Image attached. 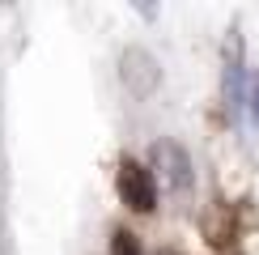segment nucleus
<instances>
[{"mask_svg":"<svg viewBox=\"0 0 259 255\" xmlns=\"http://www.w3.org/2000/svg\"><path fill=\"white\" fill-rule=\"evenodd\" d=\"M149 175H153L157 191L187 196L191 191V157H187V149L175 145V141H157L153 153H149Z\"/></svg>","mask_w":259,"mask_h":255,"instance_id":"nucleus-1","label":"nucleus"},{"mask_svg":"<svg viewBox=\"0 0 259 255\" xmlns=\"http://www.w3.org/2000/svg\"><path fill=\"white\" fill-rule=\"evenodd\" d=\"M111 247H115V255H136V242H132V234H115V238H111Z\"/></svg>","mask_w":259,"mask_h":255,"instance_id":"nucleus-5","label":"nucleus"},{"mask_svg":"<svg viewBox=\"0 0 259 255\" xmlns=\"http://www.w3.org/2000/svg\"><path fill=\"white\" fill-rule=\"evenodd\" d=\"M115 183H119V196H123V204L132 212H153L157 208V183H153V175H149V166L123 157Z\"/></svg>","mask_w":259,"mask_h":255,"instance_id":"nucleus-3","label":"nucleus"},{"mask_svg":"<svg viewBox=\"0 0 259 255\" xmlns=\"http://www.w3.org/2000/svg\"><path fill=\"white\" fill-rule=\"evenodd\" d=\"M166 255H170V251H166Z\"/></svg>","mask_w":259,"mask_h":255,"instance_id":"nucleus-7","label":"nucleus"},{"mask_svg":"<svg viewBox=\"0 0 259 255\" xmlns=\"http://www.w3.org/2000/svg\"><path fill=\"white\" fill-rule=\"evenodd\" d=\"M119 81L127 85V94H136V98H149V94L161 85V64L153 51L145 47H127L119 56Z\"/></svg>","mask_w":259,"mask_h":255,"instance_id":"nucleus-2","label":"nucleus"},{"mask_svg":"<svg viewBox=\"0 0 259 255\" xmlns=\"http://www.w3.org/2000/svg\"><path fill=\"white\" fill-rule=\"evenodd\" d=\"M225 98H230V111L242 115L246 106V94H242V56H238V38L230 34L225 42Z\"/></svg>","mask_w":259,"mask_h":255,"instance_id":"nucleus-4","label":"nucleus"},{"mask_svg":"<svg viewBox=\"0 0 259 255\" xmlns=\"http://www.w3.org/2000/svg\"><path fill=\"white\" fill-rule=\"evenodd\" d=\"M251 115H255V123H259V77H255V85H251Z\"/></svg>","mask_w":259,"mask_h":255,"instance_id":"nucleus-6","label":"nucleus"}]
</instances>
